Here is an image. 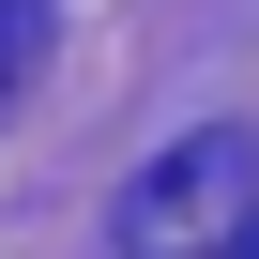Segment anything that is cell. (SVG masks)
Here are the masks:
<instances>
[{
  "label": "cell",
  "mask_w": 259,
  "mask_h": 259,
  "mask_svg": "<svg viewBox=\"0 0 259 259\" xmlns=\"http://www.w3.org/2000/svg\"><path fill=\"white\" fill-rule=\"evenodd\" d=\"M229 259H259V229H244V244H229Z\"/></svg>",
  "instance_id": "obj_3"
},
{
  "label": "cell",
  "mask_w": 259,
  "mask_h": 259,
  "mask_svg": "<svg viewBox=\"0 0 259 259\" xmlns=\"http://www.w3.org/2000/svg\"><path fill=\"white\" fill-rule=\"evenodd\" d=\"M31 61H46V0H0V107L31 92Z\"/></svg>",
  "instance_id": "obj_2"
},
{
  "label": "cell",
  "mask_w": 259,
  "mask_h": 259,
  "mask_svg": "<svg viewBox=\"0 0 259 259\" xmlns=\"http://www.w3.org/2000/svg\"><path fill=\"white\" fill-rule=\"evenodd\" d=\"M259 138H229V122H213V138H183V153H153L138 183H122V213H107V259H229L259 213Z\"/></svg>",
  "instance_id": "obj_1"
}]
</instances>
